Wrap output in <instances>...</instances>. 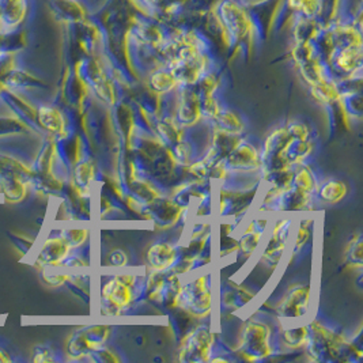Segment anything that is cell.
Listing matches in <instances>:
<instances>
[{"mask_svg":"<svg viewBox=\"0 0 363 363\" xmlns=\"http://www.w3.org/2000/svg\"><path fill=\"white\" fill-rule=\"evenodd\" d=\"M177 306H182L184 311L196 318L207 317L213 306V294L208 284V277H199L188 286L182 287Z\"/></svg>","mask_w":363,"mask_h":363,"instance_id":"1","label":"cell"},{"mask_svg":"<svg viewBox=\"0 0 363 363\" xmlns=\"http://www.w3.org/2000/svg\"><path fill=\"white\" fill-rule=\"evenodd\" d=\"M135 281V275L117 274L104 284L102 298L109 305L108 309H113L118 313V311L127 309L133 303Z\"/></svg>","mask_w":363,"mask_h":363,"instance_id":"2","label":"cell"},{"mask_svg":"<svg viewBox=\"0 0 363 363\" xmlns=\"http://www.w3.org/2000/svg\"><path fill=\"white\" fill-rule=\"evenodd\" d=\"M109 336V327H90L86 330H79L74 333L68 343V352L74 355L75 359L83 358L86 355L94 354L99 348L104 346L105 340Z\"/></svg>","mask_w":363,"mask_h":363,"instance_id":"3","label":"cell"},{"mask_svg":"<svg viewBox=\"0 0 363 363\" xmlns=\"http://www.w3.org/2000/svg\"><path fill=\"white\" fill-rule=\"evenodd\" d=\"M269 335L271 330L267 324L255 321L250 323L244 332V347H249V351H245L247 355H250V361H255L257 358L268 357L272 354V350L269 346Z\"/></svg>","mask_w":363,"mask_h":363,"instance_id":"4","label":"cell"},{"mask_svg":"<svg viewBox=\"0 0 363 363\" xmlns=\"http://www.w3.org/2000/svg\"><path fill=\"white\" fill-rule=\"evenodd\" d=\"M213 333L207 328L192 330L182 342V357L188 355L189 361H207L213 346Z\"/></svg>","mask_w":363,"mask_h":363,"instance_id":"5","label":"cell"},{"mask_svg":"<svg viewBox=\"0 0 363 363\" xmlns=\"http://www.w3.org/2000/svg\"><path fill=\"white\" fill-rule=\"evenodd\" d=\"M311 286L291 287L278 305V314L284 318H298L308 312Z\"/></svg>","mask_w":363,"mask_h":363,"instance_id":"6","label":"cell"},{"mask_svg":"<svg viewBox=\"0 0 363 363\" xmlns=\"http://www.w3.org/2000/svg\"><path fill=\"white\" fill-rule=\"evenodd\" d=\"M72 247L68 244L66 238L63 235L60 237H50L48 238L43 248L38 253L37 257V264L44 267H60L65 264L67 257L69 256Z\"/></svg>","mask_w":363,"mask_h":363,"instance_id":"7","label":"cell"},{"mask_svg":"<svg viewBox=\"0 0 363 363\" xmlns=\"http://www.w3.org/2000/svg\"><path fill=\"white\" fill-rule=\"evenodd\" d=\"M179 252L169 242H158L152 245L147 252V260L152 271L165 272L166 269L173 268L177 263Z\"/></svg>","mask_w":363,"mask_h":363,"instance_id":"8","label":"cell"},{"mask_svg":"<svg viewBox=\"0 0 363 363\" xmlns=\"http://www.w3.org/2000/svg\"><path fill=\"white\" fill-rule=\"evenodd\" d=\"M229 161L234 169L252 170L253 167L256 169L259 166V155L253 146L238 145L235 149L231 151Z\"/></svg>","mask_w":363,"mask_h":363,"instance_id":"9","label":"cell"},{"mask_svg":"<svg viewBox=\"0 0 363 363\" xmlns=\"http://www.w3.org/2000/svg\"><path fill=\"white\" fill-rule=\"evenodd\" d=\"M200 117L201 109L198 94L194 91L184 93L180 105V121L185 125H194L195 123H198Z\"/></svg>","mask_w":363,"mask_h":363,"instance_id":"10","label":"cell"},{"mask_svg":"<svg viewBox=\"0 0 363 363\" xmlns=\"http://www.w3.org/2000/svg\"><path fill=\"white\" fill-rule=\"evenodd\" d=\"M38 121L43 128L53 133L63 135L66 130V121L63 115L55 108H41L38 111Z\"/></svg>","mask_w":363,"mask_h":363,"instance_id":"11","label":"cell"},{"mask_svg":"<svg viewBox=\"0 0 363 363\" xmlns=\"http://www.w3.org/2000/svg\"><path fill=\"white\" fill-rule=\"evenodd\" d=\"M348 188L346 184L339 180H330L320 188V198L328 204H336L346 198Z\"/></svg>","mask_w":363,"mask_h":363,"instance_id":"12","label":"cell"},{"mask_svg":"<svg viewBox=\"0 0 363 363\" xmlns=\"http://www.w3.org/2000/svg\"><path fill=\"white\" fill-rule=\"evenodd\" d=\"M216 120H218V128L222 133H230V135L238 136L245 128L242 120L235 115L234 112H230V111L220 112L218 117H216Z\"/></svg>","mask_w":363,"mask_h":363,"instance_id":"13","label":"cell"},{"mask_svg":"<svg viewBox=\"0 0 363 363\" xmlns=\"http://www.w3.org/2000/svg\"><path fill=\"white\" fill-rule=\"evenodd\" d=\"M1 188L4 196L9 201H19L26 195V185L17 176L6 177L1 182Z\"/></svg>","mask_w":363,"mask_h":363,"instance_id":"14","label":"cell"},{"mask_svg":"<svg viewBox=\"0 0 363 363\" xmlns=\"http://www.w3.org/2000/svg\"><path fill=\"white\" fill-rule=\"evenodd\" d=\"M284 342L291 348H299L309 343V330L306 327H301L296 330H289L284 332Z\"/></svg>","mask_w":363,"mask_h":363,"instance_id":"15","label":"cell"},{"mask_svg":"<svg viewBox=\"0 0 363 363\" xmlns=\"http://www.w3.org/2000/svg\"><path fill=\"white\" fill-rule=\"evenodd\" d=\"M294 184H296L298 191H302V192H306V194H312L315 185H317L313 174L306 167H301L298 170L296 179H294Z\"/></svg>","mask_w":363,"mask_h":363,"instance_id":"16","label":"cell"},{"mask_svg":"<svg viewBox=\"0 0 363 363\" xmlns=\"http://www.w3.org/2000/svg\"><path fill=\"white\" fill-rule=\"evenodd\" d=\"M179 83V81L176 79V77L173 75V72L167 74V72H157L152 78H151V84L155 90L161 91V93H165L172 90L176 84Z\"/></svg>","mask_w":363,"mask_h":363,"instance_id":"17","label":"cell"},{"mask_svg":"<svg viewBox=\"0 0 363 363\" xmlns=\"http://www.w3.org/2000/svg\"><path fill=\"white\" fill-rule=\"evenodd\" d=\"M312 228H313V219L312 218H305L299 222V228L297 230V237L294 241L296 249H302L309 241L311 234H312Z\"/></svg>","mask_w":363,"mask_h":363,"instance_id":"18","label":"cell"},{"mask_svg":"<svg viewBox=\"0 0 363 363\" xmlns=\"http://www.w3.org/2000/svg\"><path fill=\"white\" fill-rule=\"evenodd\" d=\"M94 177V167L90 162H83L77 167L75 172V182L78 184V186L86 188L90 182H93Z\"/></svg>","mask_w":363,"mask_h":363,"instance_id":"19","label":"cell"},{"mask_svg":"<svg viewBox=\"0 0 363 363\" xmlns=\"http://www.w3.org/2000/svg\"><path fill=\"white\" fill-rule=\"evenodd\" d=\"M43 277L50 286H62L63 283L71 279V277L65 272H56V267H44Z\"/></svg>","mask_w":363,"mask_h":363,"instance_id":"20","label":"cell"},{"mask_svg":"<svg viewBox=\"0 0 363 363\" xmlns=\"http://www.w3.org/2000/svg\"><path fill=\"white\" fill-rule=\"evenodd\" d=\"M262 238V231H250V233H244V238L240 241V247L245 253H253V250L257 248L259 242Z\"/></svg>","mask_w":363,"mask_h":363,"instance_id":"21","label":"cell"},{"mask_svg":"<svg viewBox=\"0 0 363 363\" xmlns=\"http://www.w3.org/2000/svg\"><path fill=\"white\" fill-rule=\"evenodd\" d=\"M68 244L74 248V247H79L83 242L87 240L89 237V230L86 229H72V230L67 231L66 234H62Z\"/></svg>","mask_w":363,"mask_h":363,"instance_id":"22","label":"cell"},{"mask_svg":"<svg viewBox=\"0 0 363 363\" xmlns=\"http://www.w3.org/2000/svg\"><path fill=\"white\" fill-rule=\"evenodd\" d=\"M127 255L123 250H115L109 255V262L113 267H124L127 264Z\"/></svg>","mask_w":363,"mask_h":363,"instance_id":"23","label":"cell"},{"mask_svg":"<svg viewBox=\"0 0 363 363\" xmlns=\"http://www.w3.org/2000/svg\"><path fill=\"white\" fill-rule=\"evenodd\" d=\"M10 362V357L7 355V352L4 350L0 348V363Z\"/></svg>","mask_w":363,"mask_h":363,"instance_id":"24","label":"cell"}]
</instances>
